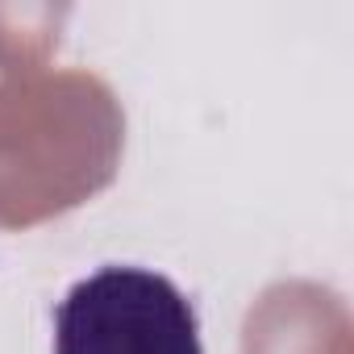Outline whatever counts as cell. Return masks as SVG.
<instances>
[{
  "label": "cell",
  "instance_id": "obj_1",
  "mask_svg": "<svg viewBox=\"0 0 354 354\" xmlns=\"http://www.w3.org/2000/svg\"><path fill=\"white\" fill-rule=\"evenodd\" d=\"M55 354H205L192 300L146 267H100L55 308Z\"/></svg>",
  "mask_w": 354,
  "mask_h": 354
}]
</instances>
